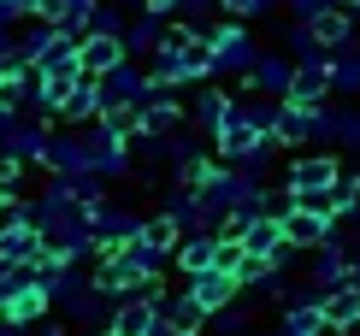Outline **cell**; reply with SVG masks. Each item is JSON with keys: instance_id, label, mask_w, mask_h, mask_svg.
Here are the masks:
<instances>
[{"instance_id": "obj_5", "label": "cell", "mask_w": 360, "mask_h": 336, "mask_svg": "<svg viewBox=\"0 0 360 336\" xmlns=\"http://www.w3.org/2000/svg\"><path fill=\"white\" fill-rule=\"evenodd\" d=\"M148 89H154V77H148L136 59H124V65L101 71V106H136Z\"/></svg>"}, {"instance_id": "obj_23", "label": "cell", "mask_w": 360, "mask_h": 336, "mask_svg": "<svg viewBox=\"0 0 360 336\" xmlns=\"http://www.w3.org/2000/svg\"><path fill=\"white\" fill-rule=\"evenodd\" d=\"M24 172H30V160H18V154L0 148V189H6V195H24Z\"/></svg>"}, {"instance_id": "obj_10", "label": "cell", "mask_w": 360, "mask_h": 336, "mask_svg": "<svg viewBox=\"0 0 360 336\" xmlns=\"http://www.w3.org/2000/svg\"><path fill=\"white\" fill-rule=\"evenodd\" d=\"M95 283H101V289H112V295H136V289H142L148 278H142V266H136V259H130L124 248H101Z\"/></svg>"}, {"instance_id": "obj_3", "label": "cell", "mask_w": 360, "mask_h": 336, "mask_svg": "<svg viewBox=\"0 0 360 336\" xmlns=\"http://www.w3.org/2000/svg\"><path fill=\"white\" fill-rule=\"evenodd\" d=\"M89 231H95L101 248H118V242H130V236L142 231V219H136V212H130L124 201H112V195H107V201L89 207Z\"/></svg>"}, {"instance_id": "obj_11", "label": "cell", "mask_w": 360, "mask_h": 336, "mask_svg": "<svg viewBox=\"0 0 360 336\" xmlns=\"http://www.w3.org/2000/svg\"><path fill=\"white\" fill-rule=\"evenodd\" d=\"M59 118H65V124H95L101 118V77H83L65 89V106H59Z\"/></svg>"}, {"instance_id": "obj_1", "label": "cell", "mask_w": 360, "mask_h": 336, "mask_svg": "<svg viewBox=\"0 0 360 336\" xmlns=\"http://www.w3.org/2000/svg\"><path fill=\"white\" fill-rule=\"evenodd\" d=\"M83 219H89V207L71 195L65 177H53L48 189H41V201H36V224L41 231H71V224H83Z\"/></svg>"}, {"instance_id": "obj_4", "label": "cell", "mask_w": 360, "mask_h": 336, "mask_svg": "<svg viewBox=\"0 0 360 336\" xmlns=\"http://www.w3.org/2000/svg\"><path fill=\"white\" fill-rule=\"evenodd\" d=\"M48 118L41 112H12V124H6V136H0V148H6V154H18V160H30L36 165L41 154H48Z\"/></svg>"}, {"instance_id": "obj_35", "label": "cell", "mask_w": 360, "mask_h": 336, "mask_svg": "<svg viewBox=\"0 0 360 336\" xmlns=\"http://www.w3.org/2000/svg\"><path fill=\"white\" fill-rule=\"evenodd\" d=\"M89 336H118V330H112V325H107V330H89Z\"/></svg>"}, {"instance_id": "obj_28", "label": "cell", "mask_w": 360, "mask_h": 336, "mask_svg": "<svg viewBox=\"0 0 360 336\" xmlns=\"http://www.w3.org/2000/svg\"><path fill=\"white\" fill-rule=\"evenodd\" d=\"M295 183H307V189H313V183H325V165H319V160H313V165H295Z\"/></svg>"}, {"instance_id": "obj_20", "label": "cell", "mask_w": 360, "mask_h": 336, "mask_svg": "<svg viewBox=\"0 0 360 336\" xmlns=\"http://www.w3.org/2000/svg\"><path fill=\"white\" fill-rule=\"evenodd\" d=\"M65 183H71V195H77L83 207H95V201H107V183H112V177H101L95 165H89V172H71Z\"/></svg>"}, {"instance_id": "obj_24", "label": "cell", "mask_w": 360, "mask_h": 336, "mask_svg": "<svg viewBox=\"0 0 360 336\" xmlns=\"http://www.w3.org/2000/svg\"><path fill=\"white\" fill-rule=\"evenodd\" d=\"M101 124L118 130V136H136V130H142V118H136V106H101Z\"/></svg>"}, {"instance_id": "obj_32", "label": "cell", "mask_w": 360, "mask_h": 336, "mask_svg": "<svg viewBox=\"0 0 360 336\" xmlns=\"http://www.w3.org/2000/svg\"><path fill=\"white\" fill-rule=\"evenodd\" d=\"M224 6H231V12H260L266 0H224Z\"/></svg>"}, {"instance_id": "obj_16", "label": "cell", "mask_w": 360, "mask_h": 336, "mask_svg": "<svg viewBox=\"0 0 360 336\" xmlns=\"http://www.w3.org/2000/svg\"><path fill=\"white\" fill-rule=\"evenodd\" d=\"M89 12H95V0H41V12H36V18H53L59 30L83 36V30H89Z\"/></svg>"}, {"instance_id": "obj_14", "label": "cell", "mask_w": 360, "mask_h": 336, "mask_svg": "<svg viewBox=\"0 0 360 336\" xmlns=\"http://www.w3.org/2000/svg\"><path fill=\"white\" fill-rule=\"evenodd\" d=\"M207 41H213V71H243V65H248V36H243L236 24L213 30Z\"/></svg>"}, {"instance_id": "obj_33", "label": "cell", "mask_w": 360, "mask_h": 336, "mask_svg": "<svg viewBox=\"0 0 360 336\" xmlns=\"http://www.w3.org/2000/svg\"><path fill=\"white\" fill-rule=\"evenodd\" d=\"M0 336H24V325H12V318H0Z\"/></svg>"}, {"instance_id": "obj_21", "label": "cell", "mask_w": 360, "mask_h": 336, "mask_svg": "<svg viewBox=\"0 0 360 336\" xmlns=\"http://www.w3.org/2000/svg\"><path fill=\"white\" fill-rule=\"evenodd\" d=\"M12 224H36V201L0 189V231H12Z\"/></svg>"}, {"instance_id": "obj_36", "label": "cell", "mask_w": 360, "mask_h": 336, "mask_svg": "<svg viewBox=\"0 0 360 336\" xmlns=\"http://www.w3.org/2000/svg\"><path fill=\"white\" fill-rule=\"evenodd\" d=\"M0 71H6V59H0Z\"/></svg>"}, {"instance_id": "obj_25", "label": "cell", "mask_w": 360, "mask_h": 336, "mask_svg": "<svg viewBox=\"0 0 360 336\" xmlns=\"http://www.w3.org/2000/svg\"><path fill=\"white\" fill-rule=\"evenodd\" d=\"M142 236L160 242V248H177V219L172 212H160V219H142Z\"/></svg>"}, {"instance_id": "obj_9", "label": "cell", "mask_w": 360, "mask_h": 336, "mask_svg": "<svg viewBox=\"0 0 360 336\" xmlns=\"http://www.w3.org/2000/svg\"><path fill=\"white\" fill-rule=\"evenodd\" d=\"M77 59H83L89 77H101V71L124 65L130 48H124V36H101V30H83V36H77Z\"/></svg>"}, {"instance_id": "obj_29", "label": "cell", "mask_w": 360, "mask_h": 336, "mask_svg": "<svg viewBox=\"0 0 360 336\" xmlns=\"http://www.w3.org/2000/svg\"><path fill=\"white\" fill-rule=\"evenodd\" d=\"M24 336H65V325H53V318H36V325H30Z\"/></svg>"}, {"instance_id": "obj_13", "label": "cell", "mask_w": 360, "mask_h": 336, "mask_svg": "<svg viewBox=\"0 0 360 336\" xmlns=\"http://www.w3.org/2000/svg\"><path fill=\"white\" fill-rule=\"evenodd\" d=\"M160 41H166V30H160V12H148V6H142V18L130 12V24H124V48H130V59H148Z\"/></svg>"}, {"instance_id": "obj_15", "label": "cell", "mask_w": 360, "mask_h": 336, "mask_svg": "<svg viewBox=\"0 0 360 336\" xmlns=\"http://www.w3.org/2000/svg\"><path fill=\"white\" fill-rule=\"evenodd\" d=\"M189 295L201 301L207 313H219L224 295H231V271H224V266H213V271H189Z\"/></svg>"}, {"instance_id": "obj_26", "label": "cell", "mask_w": 360, "mask_h": 336, "mask_svg": "<svg viewBox=\"0 0 360 336\" xmlns=\"http://www.w3.org/2000/svg\"><path fill=\"white\" fill-rule=\"evenodd\" d=\"M278 248V231H272V224H254V231H248V254H272Z\"/></svg>"}, {"instance_id": "obj_18", "label": "cell", "mask_w": 360, "mask_h": 336, "mask_svg": "<svg viewBox=\"0 0 360 336\" xmlns=\"http://www.w3.org/2000/svg\"><path fill=\"white\" fill-rule=\"evenodd\" d=\"M118 248H124V254H130V259H136V266H142V278H160V266H166V259H172V248H160V242H148L142 231L130 236V242H118Z\"/></svg>"}, {"instance_id": "obj_19", "label": "cell", "mask_w": 360, "mask_h": 336, "mask_svg": "<svg viewBox=\"0 0 360 336\" xmlns=\"http://www.w3.org/2000/svg\"><path fill=\"white\" fill-rule=\"evenodd\" d=\"M177 266L184 271H213L219 266V242L213 236H189L184 248H177Z\"/></svg>"}, {"instance_id": "obj_7", "label": "cell", "mask_w": 360, "mask_h": 336, "mask_svg": "<svg viewBox=\"0 0 360 336\" xmlns=\"http://www.w3.org/2000/svg\"><path fill=\"white\" fill-rule=\"evenodd\" d=\"M41 259H48L41 224H12V231H0V266H41Z\"/></svg>"}, {"instance_id": "obj_22", "label": "cell", "mask_w": 360, "mask_h": 336, "mask_svg": "<svg viewBox=\"0 0 360 336\" xmlns=\"http://www.w3.org/2000/svg\"><path fill=\"white\" fill-rule=\"evenodd\" d=\"M189 118H195V124H207V130H219L224 118H231V106H224V95H213V89H207V95L189 106Z\"/></svg>"}, {"instance_id": "obj_31", "label": "cell", "mask_w": 360, "mask_h": 336, "mask_svg": "<svg viewBox=\"0 0 360 336\" xmlns=\"http://www.w3.org/2000/svg\"><path fill=\"white\" fill-rule=\"evenodd\" d=\"M142 6H148V12H160V18H166V12H177V6H184V0H142Z\"/></svg>"}, {"instance_id": "obj_2", "label": "cell", "mask_w": 360, "mask_h": 336, "mask_svg": "<svg viewBox=\"0 0 360 336\" xmlns=\"http://www.w3.org/2000/svg\"><path fill=\"white\" fill-rule=\"evenodd\" d=\"M83 136H89V165H95L101 177H130V165H136L130 160V136L107 130L101 118H95V130H83Z\"/></svg>"}, {"instance_id": "obj_17", "label": "cell", "mask_w": 360, "mask_h": 336, "mask_svg": "<svg viewBox=\"0 0 360 336\" xmlns=\"http://www.w3.org/2000/svg\"><path fill=\"white\" fill-rule=\"evenodd\" d=\"M160 313H166V325H172L177 336H195V330L207 325V307H201V301H195V295H177V301H166V307H160Z\"/></svg>"}, {"instance_id": "obj_6", "label": "cell", "mask_w": 360, "mask_h": 336, "mask_svg": "<svg viewBox=\"0 0 360 336\" xmlns=\"http://www.w3.org/2000/svg\"><path fill=\"white\" fill-rule=\"evenodd\" d=\"M36 165H41V172H53V177L89 172V136H83V130H53V136H48V154H41Z\"/></svg>"}, {"instance_id": "obj_30", "label": "cell", "mask_w": 360, "mask_h": 336, "mask_svg": "<svg viewBox=\"0 0 360 336\" xmlns=\"http://www.w3.org/2000/svg\"><path fill=\"white\" fill-rule=\"evenodd\" d=\"M260 83H272V89L283 83V65H278V59H266V65H260Z\"/></svg>"}, {"instance_id": "obj_34", "label": "cell", "mask_w": 360, "mask_h": 336, "mask_svg": "<svg viewBox=\"0 0 360 336\" xmlns=\"http://www.w3.org/2000/svg\"><path fill=\"white\" fill-rule=\"evenodd\" d=\"M6 124H12V112H0V136H6Z\"/></svg>"}, {"instance_id": "obj_12", "label": "cell", "mask_w": 360, "mask_h": 336, "mask_svg": "<svg viewBox=\"0 0 360 336\" xmlns=\"http://www.w3.org/2000/svg\"><path fill=\"white\" fill-rule=\"evenodd\" d=\"M136 118H142V130H154V136H166L177 118H184V106H177L166 89H148V95L136 101Z\"/></svg>"}, {"instance_id": "obj_27", "label": "cell", "mask_w": 360, "mask_h": 336, "mask_svg": "<svg viewBox=\"0 0 360 336\" xmlns=\"http://www.w3.org/2000/svg\"><path fill=\"white\" fill-rule=\"evenodd\" d=\"M6 12L24 24V18H36V12H41V0H6Z\"/></svg>"}, {"instance_id": "obj_8", "label": "cell", "mask_w": 360, "mask_h": 336, "mask_svg": "<svg viewBox=\"0 0 360 336\" xmlns=\"http://www.w3.org/2000/svg\"><path fill=\"white\" fill-rule=\"evenodd\" d=\"M53 313V295H48V283H41V278H30L24 289H12V295L6 301H0V318H12V325H36V318H48Z\"/></svg>"}]
</instances>
